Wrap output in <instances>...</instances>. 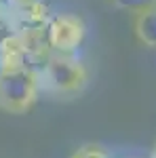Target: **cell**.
Masks as SVG:
<instances>
[{
    "label": "cell",
    "instance_id": "cell-2",
    "mask_svg": "<svg viewBox=\"0 0 156 158\" xmlns=\"http://www.w3.org/2000/svg\"><path fill=\"white\" fill-rule=\"evenodd\" d=\"M40 85L36 70L0 72V110L9 114H25L36 103Z\"/></svg>",
    "mask_w": 156,
    "mask_h": 158
},
{
    "label": "cell",
    "instance_id": "cell-1",
    "mask_svg": "<svg viewBox=\"0 0 156 158\" xmlns=\"http://www.w3.org/2000/svg\"><path fill=\"white\" fill-rule=\"evenodd\" d=\"M89 80L84 63L76 55H57L53 53L47 63L38 70L40 91L51 95H76Z\"/></svg>",
    "mask_w": 156,
    "mask_h": 158
},
{
    "label": "cell",
    "instance_id": "cell-7",
    "mask_svg": "<svg viewBox=\"0 0 156 158\" xmlns=\"http://www.w3.org/2000/svg\"><path fill=\"white\" fill-rule=\"evenodd\" d=\"M70 158H110L106 150H101L99 146H82L78 148Z\"/></svg>",
    "mask_w": 156,
    "mask_h": 158
},
{
    "label": "cell",
    "instance_id": "cell-3",
    "mask_svg": "<svg viewBox=\"0 0 156 158\" xmlns=\"http://www.w3.org/2000/svg\"><path fill=\"white\" fill-rule=\"evenodd\" d=\"M86 36L84 21L74 13H57L51 15L47 23V40L53 53L57 55H74Z\"/></svg>",
    "mask_w": 156,
    "mask_h": 158
},
{
    "label": "cell",
    "instance_id": "cell-10",
    "mask_svg": "<svg viewBox=\"0 0 156 158\" xmlns=\"http://www.w3.org/2000/svg\"><path fill=\"white\" fill-rule=\"evenodd\" d=\"M150 158H156V146H154V150H152V156Z\"/></svg>",
    "mask_w": 156,
    "mask_h": 158
},
{
    "label": "cell",
    "instance_id": "cell-8",
    "mask_svg": "<svg viewBox=\"0 0 156 158\" xmlns=\"http://www.w3.org/2000/svg\"><path fill=\"white\" fill-rule=\"evenodd\" d=\"M0 30H4V34H11V6L6 0H0Z\"/></svg>",
    "mask_w": 156,
    "mask_h": 158
},
{
    "label": "cell",
    "instance_id": "cell-6",
    "mask_svg": "<svg viewBox=\"0 0 156 158\" xmlns=\"http://www.w3.org/2000/svg\"><path fill=\"white\" fill-rule=\"evenodd\" d=\"M112 6H116L120 11H127V13H144L148 9H154L156 6V0H110Z\"/></svg>",
    "mask_w": 156,
    "mask_h": 158
},
{
    "label": "cell",
    "instance_id": "cell-4",
    "mask_svg": "<svg viewBox=\"0 0 156 158\" xmlns=\"http://www.w3.org/2000/svg\"><path fill=\"white\" fill-rule=\"evenodd\" d=\"M32 70L27 63V55L21 44V38L17 32L0 36V72H19Z\"/></svg>",
    "mask_w": 156,
    "mask_h": 158
},
{
    "label": "cell",
    "instance_id": "cell-9",
    "mask_svg": "<svg viewBox=\"0 0 156 158\" xmlns=\"http://www.w3.org/2000/svg\"><path fill=\"white\" fill-rule=\"evenodd\" d=\"M9 2V6H11V11H17V9H21L25 4H30L32 0H6Z\"/></svg>",
    "mask_w": 156,
    "mask_h": 158
},
{
    "label": "cell",
    "instance_id": "cell-5",
    "mask_svg": "<svg viewBox=\"0 0 156 158\" xmlns=\"http://www.w3.org/2000/svg\"><path fill=\"white\" fill-rule=\"evenodd\" d=\"M133 32H135L137 40H139L144 47L156 49V6L135 15Z\"/></svg>",
    "mask_w": 156,
    "mask_h": 158
}]
</instances>
